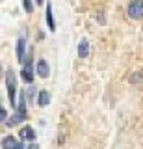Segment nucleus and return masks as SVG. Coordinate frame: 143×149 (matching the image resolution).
Returning <instances> with one entry per match:
<instances>
[{"mask_svg":"<svg viewBox=\"0 0 143 149\" xmlns=\"http://www.w3.org/2000/svg\"><path fill=\"white\" fill-rule=\"evenodd\" d=\"M24 118H26V97H24V93H22V95H21V101H19V106L15 108V114H13L11 118L6 121V125L15 127V125H19Z\"/></svg>","mask_w":143,"mask_h":149,"instance_id":"2","label":"nucleus"},{"mask_svg":"<svg viewBox=\"0 0 143 149\" xmlns=\"http://www.w3.org/2000/svg\"><path fill=\"white\" fill-rule=\"evenodd\" d=\"M6 88H8V97H10V104L13 108H17V82H15V73L6 71Z\"/></svg>","mask_w":143,"mask_h":149,"instance_id":"1","label":"nucleus"},{"mask_svg":"<svg viewBox=\"0 0 143 149\" xmlns=\"http://www.w3.org/2000/svg\"><path fill=\"white\" fill-rule=\"evenodd\" d=\"M45 19H47V26L50 32L56 30V22H54V15H52V6L47 4V13H45Z\"/></svg>","mask_w":143,"mask_h":149,"instance_id":"10","label":"nucleus"},{"mask_svg":"<svg viewBox=\"0 0 143 149\" xmlns=\"http://www.w3.org/2000/svg\"><path fill=\"white\" fill-rule=\"evenodd\" d=\"M97 21H99L100 24H104V22H106V19H104V13H102V11H100L99 15H97Z\"/></svg>","mask_w":143,"mask_h":149,"instance_id":"14","label":"nucleus"},{"mask_svg":"<svg viewBox=\"0 0 143 149\" xmlns=\"http://www.w3.org/2000/svg\"><path fill=\"white\" fill-rule=\"evenodd\" d=\"M22 8H24L26 13H32V11H34V4H32V0H22Z\"/></svg>","mask_w":143,"mask_h":149,"instance_id":"13","label":"nucleus"},{"mask_svg":"<svg viewBox=\"0 0 143 149\" xmlns=\"http://www.w3.org/2000/svg\"><path fill=\"white\" fill-rule=\"evenodd\" d=\"M2 149H22V143L13 136H6L2 140Z\"/></svg>","mask_w":143,"mask_h":149,"instance_id":"6","label":"nucleus"},{"mask_svg":"<svg viewBox=\"0 0 143 149\" xmlns=\"http://www.w3.org/2000/svg\"><path fill=\"white\" fill-rule=\"evenodd\" d=\"M24 50H26V39L21 36L19 39H17V60H19V62H26L24 60Z\"/></svg>","mask_w":143,"mask_h":149,"instance_id":"9","label":"nucleus"},{"mask_svg":"<svg viewBox=\"0 0 143 149\" xmlns=\"http://www.w3.org/2000/svg\"><path fill=\"white\" fill-rule=\"evenodd\" d=\"M128 82L130 84H140V82H143V74L141 73H134L130 78H128Z\"/></svg>","mask_w":143,"mask_h":149,"instance_id":"12","label":"nucleus"},{"mask_svg":"<svg viewBox=\"0 0 143 149\" xmlns=\"http://www.w3.org/2000/svg\"><path fill=\"white\" fill-rule=\"evenodd\" d=\"M0 116H2V119H4V123H6V121H8V112H6V110H4V108H2V112H0Z\"/></svg>","mask_w":143,"mask_h":149,"instance_id":"15","label":"nucleus"},{"mask_svg":"<svg viewBox=\"0 0 143 149\" xmlns=\"http://www.w3.org/2000/svg\"><path fill=\"white\" fill-rule=\"evenodd\" d=\"M126 13L130 19H143V0H134L128 4Z\"/></svg>","mask_w":143,"mask_h":149,"instance_id":"3","label":"nucleus"},{"mask_svg":"<svg viewBox=\"0 0 143 149\" xmlns=\"http://www.w3.org/2000/svg\"><path fill=\"white\" fill-rule=\"evenodd\" d=\"M21 77L26 84H32L34 82V65H32V60L26 58L24 65H22V71H21Z\"/></svg>","mask_w":143,"mask_h":149,"instance_id":"4","label":"nucleus"},{"mask_svg":"<svg viewBox=\"0 0 143 149\" xmlns=\"http://www.w3.org/2000/svg\"><path fill=\"white\" fill-rule=\"evenodd\" d=\"M24 149H39V146H37V143H30V146L24 147Z\"/></svg>","mask_w":143,"mask_h":149,"instance_id":"16","label":"nucleus"},{"mask_svg":"<svg viewBox=\"0 0 143 149\" xmlns=\"http://www.w3.org/2000/svg\"><path fill=\"white\" fill-rule=\"evenodd\" d=\"M35 71H37V74H39L41 78H47L48 74H50V67H48L47 60L39 58V60H37V65H35Z\"/></svg>","mask_w":143,"mask_h":149,"instance_id":"5","label":"nucleus"},{"mask_svg":"<svg viewBox=\"0 0 143 149\" xmlns=\"http://www.w3.org/2000/svg\"><path fill=\"white\" fill-rule=\"evenodd\" d=\"M35 2H37V4H43V2H45V0H35Z\"/></svg>","mask_w":143,"mask_h":149,"instance_id":"17","label":"nucleus"},{"mask_svg":"<svg viewBox=\"0 0 143 149\" xmlns=\"http://www.w3.org/2000/svg\"><path fill=\"white\" fill-rule=\"evenodd\" d=\"M19 134H21V138H22V140H28V142L35 143V130L32 129L30 125H26V127H22Z\"/></svg>","mask_w":143,"mask_h":149,"instance_id":"7","label":"nucleus"},{"mask_svg":"<svg viewBox=\"0 0 143 149\" xmlns=\"http://www.w3.org/2000/svg\"><path fill=\"white\" fill-rule=\"evenodd\" d=\"M37 106H41V108H45V106H48L50 104V93L47 90H39L37 93Z\"/></svg>","mask_w":143,"mask_h":149,"instance_id":"8","label":"nucleus"},{"mask_svg":"<svg viewBox=\"0 0 143 149\" xmlns=\"http://www.w3.org/2000/svg\"><path fill=\"white\" fill-rule=\"evenodd\" d=\"M78 56L80 58H87L89 56V43H87V39H82L78 43Z\"/></svg>","mask_w":143,"mask_h":149,"instance_id":"11","label":"nucleus"}]
</instances>
